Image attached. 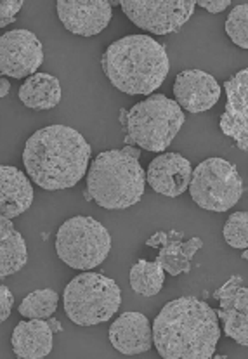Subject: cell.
Masks as SVG:
<instances>
[{
  "instance_id": "1",
  "label": "cell",
  "mask_w": 248,
  "mask_h": 359,
  "mask_svg": "<svg viewBox=\"0 0 248 359\" xmlns=\"http://www.w3.org/2000/svg\"><path fill=\"white\" fill-rule=\"evenodd\" d=\"M153 344L165 359H210L221 339L217 313L195 297L165 304L153 321Z\"/></svg>"
},
{
  "instance_id": "2",
  "label": "cell",
  "mask_w": 248,
  "mask_h": 359,
  "mask_svg": "<svg viewBox=\"0 0 248 359\" xmlns=\"http://www.w3.org/2000/svg\"><path fill=\"white\" fill-rule=\"evenodd\" d=\"M90 144L68 126H49L27 141L23 163L28 177L47 191L78 184L90 162Z\"/></svg>"
},
{
  "instance_id": "3",
  "label": "cell",
  "mask_w": 248,
  "mask_h": 359,
  "mask_svg": "<svg viewBox=\"0 0 248 359\" xmlns=\"http://www.w3.org/2000/svg\"><path fill=\"white\" fill-rule=\"evenodd\" d=\"M104 75L115 89L129 96H151L170 69L167 49L149 35L115 40L101 57Z\"/></svg>"
},
{
  "instance_id": "4",
  "label": "cell",
  "mask_w": 248,
  "mask_h": 359,
  "mask_svg": "<svg viewBox=\"0 0 248 359\" xmlns=\"http://www.w3.org/2000/svg\"><path fill=\"white\" fill-rule=\"evenodd\" d=\"M146 172L139 158L125 149H109L96 156L87 174L85 198L108 210H125L144 195Z\"/></svg>"
},
{
  "instance_id": "5",
  "label": "cell",
  "mask_w": 248,
  "mask_h": 359,
  "mask_svg": "<svg viewBox=\"0 0 248 359\" xmlns=\"http://www.w3.org/2000/svg\"><path fill=\"white\" fill-rule=\"evenodd\" d=\"M120 120L125 126L127 146H139L146 151L162 153L172 144L184 126V111L174 99L151 94L134 104L129 111L122 109Z\"/></svg>"
},
{
  "instance_id": "6",
  "label": "cell",
  "mask_w": 248,
  "mask_h": 359,
  "mask_svg": "<svg viewBox=\"0 0 248 359\" xmlns=\"http://www.w3.org/2000/svg\"><path fill=\"white\" fill-rule=\"evenodd\" d=\"M118 285L99 273H82L64 287V313L75 325L94 327L111 320L120 309Z\"/></svg>"
},
{
  "instance_id": "7",
  "label": "cell",
  "mask_w": 248,
  "mask_h": 359,
  "mask_svg": "<svg viewBox=\"0 0 248 359\" xmlns=\"http://www.w3.org/2000/svg\"><path fill=\"white\" fill-rule=\"evenodd\" d=\"M111 250L108 229L87 215H76L61 224L56 234V254L71 269L90 271L104 262Z\"/></svg>"
},
{
  "instance_id": "8",
  "label": "cell",
  "mask_w": 248,
  "mask_h": 359,
  "mask_svg": "<svg viewBox=\"0 0 248 359\" xmlns=\"http://www.w3.org/2000/svg\"><path fill=\"white\" fill-rule=\"evenodd\" d=\"M189 195L200 208L209 212H228L240 201L243 182L233 163L209 158L193 170Z\"/></svg>"
},
{
  "instance_id": "9",
  "label": "cell",
  "mask_w": 248,
  "mask_h": 359,
  "mask_svg": "<svg viewBox=\"0 0 248 359\" xmlns=\"http://www.w3.org/2000/svg\"><path fill=\"white\" fill-rule=\"evenodd\" d=\"M120 7L142 30L153 35H169L188 23L196 4L193 0H123Z\"/></svg>"
},
{
  "instance_id": "10",
  "label": "cell",
  "mask_w": 248,
  "mask_h": 359,
  "mask_svg": "<svg viewBox=\"0 0 248 359\" xmlns=\"http://www.w3.org/2000/svg\"><path fill=\"white\" fill-rule=\"evenodd\" d=\"M43 63V47L35 33L11 30L0 35V73L11 79L35 75Z\"/></svg>"
},
{
  "instance_id": "11",
  "label": "cell",
  "mask_w": 248,
  "mask_h": 359,
  "mask_svg": "<svg viewBox=\"0 0 248 359\" xmlns=\"http://www.w3.org/2000/svg\"><path fill=\"white\" fill-rule=\"evenodd\" d=\"M219 300L217 318L222 321L224 335L236 344L248 346V292L242 276H231L214 294Z\"/></svg>"
},
{
  "instance_id": "12",
  "label": "cell",
  "mask_w": 248,
  "mask_h": 359,
  "mask_svg": "<svg viewBox=\"0 0 248 359\" xmlns=\"http://www.w3.org/2000/svg\"><path fill=\"white\" fill-rule=\"evenodd\" d=\"M56 11L63 27L73 35L94 36L108 27L113 7L104 0H60Z\"/></svg>"
},
{
  "instance_id": "13",
  "label": "cell",
  "mask_w": 248,
  "mask_h": 359,
  "mask_svg": "<svg viewBox=\"0 0 248 359\" xmlns=\"http://www.w3.org/2000/svg\"><path fill=\"white\" fill-rule=\"evenodd\" d=\"M224 113L219 120L222 134L231 137L240 149L248 148V69H242L224 82Z\"/></svg>"
},
{
  "instance_id": "14",
  "label": "cell",
  "mask_w": 248,
  "mask_h": 359,
  "mask_svg": "<svg viewBox=\"0 0 248 359\" xmlns=\"http://www.w3.org/2000/svg\"><path fill=\"white\" fill-rule=\"evenodd\" d=\"M174 96L181 109L203 113L217 104L221 97V86L203 69H184L176 76Z\"/></svg>"
},
{
  "instance_id": "15",
  "label": "cell",
  "mask_w": 248,
  "mask_h": 359,
  "mask_svg": "<svg viewBox=\"0 0 248 359\" xmlns=\"http://www.w3.org/2000/svg\"><path fill=\"white\" fill-rule=\"evenodd\" d=\"M193 165L179 153H163L151 160L146 172V182L158 195L177 198L188 189Z\"/></svg>"
},
{
  "instance_id": "16",
  "label": "cell",
  "mask_w": 248,
  "mask_h": 359,
  "mask_svg": "<svg viewBox=\"0 0 248 359\" xmlns=\"http://www.w3.org/2000/svg\"><path fill=\"white\" fill-rule=\"evenodd\" d=\"M109 342L118 353L136 356L151 349L153 332L149 320L141 313H123L109 327Z\"/></svg>"
},
{
  "instance_id": "17",
  "label": "cell",
  "mask_w": 248,
  "mask_h": 359,
  "mask_svg": "<svg viewBox=\"0 0 248 359\" xmlns=\"http://www.w3.org/2000/svg\"><path fill=\"white\" fill-rule=\"evenodd\" d=\"M34 196V186L20 168L0 165V217H20L32 207Z\"/></svg>"
},
{
  "instance_id": "18",
  "label": "cell",
  "mask_w": 248,
  "mask_h": 359,
  "mask_svg": "<svg viewBox=\"0 0 248 359\" xmlns=\"http://www.w3.org/2000/svg\"><path fill=\"white\" fill-rule=\"evenodd\" d=\"M54 332L49 321H21L14 328L11 346L20 359H42L53 351Z\"/></svg>"
},
{
  "instance_id": "19",
  "label": "cell",
  "mask_w": 248,
  "mask_h": 359,
  "mask_svg": "<svg viewBox=\"0 0 248 359\" xmlns=\"http://www.w3.org/2000/svg\"><path fill=\"white\" fill-rule=\"evenodd\" d=\"M28 247L13 219L0 217V280L16 274L27 266Z\"/></svg>"
},
{
  "instance_id": "20",
  "label": "cell",
  "mask_w": 248,
  "mask_h": 359,
  "mask_svg": "<svg viewBox=\"0 0 248 359\" xmlns=\"http://www.w3.org/2000/svg\"><path fill=\"white\" fill-rule=\"evenodd\" d=\"M61 83L60 80L49 73H35L28 76L27 82L20 87V99L27 108L46 109L56 108L61 102Z\"/></svg>"
},
{
  "instance_id": "21",
  "label": "cell",
  "mask_w": 248,
  "mask_h": 359,
  "mask_svg": "<svg viewBox=\"0 0 248 359\" xmlns=\"http://www.w3.org/2000/svg\"><path fill=\"white\" fill-rule=\"evenodd\" d=\"M202 247L203 240L198 236L189 238L188 241H172L165 247H160L158 257L155 262H158L170 276L186 274L191 271V259Z\"/></svg>"
},
{
  "instance_id": "22",
  "label": "cell",
  "mask_w": 248,
  "mask_h": 359,
  "mask_svg": "<svg viewBox=\"0 0 248 359\" xmlns=\"http://www.w3.org/2000/svg\"><path fill=\"white\" fill-rule=\"evenodd\" d=\"M165 281V271L158 262L141 259L130 269V287L139 295L153 297L158 294Z\"/></svg>"
},
{
  "instance_id": "23",
  "label": "cell",
  "mask_w": 248,
  "mask_h": 359,
  "mask_svg": "<svg viewBox=\"0 0 248 359\" xmlns=\"http://www.w3.org/2000/svg\"><path fill=\"white\" fill-rule=\"evenodd\" d=\"M60 297L50 288L35 290L28 294L20 304V314L28 320H47L57 309Z\"/></svg>"
},
{
  "instance_id": "24",
  "label": "cell",
  "mask_w": 248,
  "mask_h": 359,
  "mask_svg": "<svg viewBox=\"0 0 248 359\" xmlns=\"http://www.w3.org/2000/svg\"><path fill=\"white\" fill-rule=\"evenodd\" d=\"M226 243L236 250H247L248 247V214L247 212H236L229 215L222 229Z\"/></svg>"
},
{
  "instance_id": "25",
  "label": "cell",
  "mask_w": 248,
  "mask_h": 359,
  "mask_svg": "<svg viewBox=\"0 0 248 359\" xmlns=\"http://www.w3.org/2000/svg\"><path fill=\"white\" fill-rule=\"evenodd\" d=\"M226 33L233 43H236L242 49H248V7L247 4L236 6L229 13L226 20Z\"/></svg>"
},
{
  "instance_id": "26",
  "label": "cell",
  "mask_w": 248,
  "mask_h": 359,
  "mask_svg": "<svg viewBox=\"0 0 248 359\" xmlns=\"http://www.w3.org/2000/svg\"><path fill=\"white\" fill-rule=\"evenodd\" d=\"M182 231L179 233V231H158V233L153 234L151 238H148L146 240V245L148 247H153V248H160V247H165V245L172 243V241H181L182 240Z\"/></svg>"
},
{
  "instance_id": "27",
  "label": "cell",
  "mask_w": 248,
  "mask_h": 359,
  "mask_svg": "<svg viewBox=\"0 0 248 359\" xmlns=\"http://www.w3.org/2000/svg\"><path fill=\"white\" fill-rule=\"evenodd\" d=\"M21 7H23V2H20V0H16V2H13V0L0 2V28L13 23L16 20V14L21 11Z\"/></svg>"
},
{
  "instance_id": "28",
  "label": "cell",
  "mask_w": 248,
  "mask_h": 359,
  "mask_svg": "<svg viewBox=\"0 0 248 359\" xmlns=\"http://www.w3.org/2000/svg\"><path fill=\"white\" fill-rule=\"evenodd\" d=\"M14 306V295L7 287L0 285V323L11 316V311Z\"/></svg>"
},
{
  "instance_id": "29",
  "label": "cell",
  "mask_w": 248,
  "mask_h": 359,
  "mask_svg": "<svg viewBox=\"0 0 248 359\" xmlns=\"http://www.w3.org/2000/svg\"><path fill=\"white\" fill-rule=\"evenodd\" d=\"M195 4L198 7L207 9L209 13H212V14L222 13V11H226L229 6H231V2H229V0H198V2H195Z\"/></svg>"
},
{
  "instance_id": "30",
  "label": "cell",
  "mask_w": 248,
  "mask_h": 359,
  "mask_svg": "<svg viewBox=\"0 0 248 359\" xmlns=\"http://www.w3.org/2000/svg\"><path fill=\"white\" fill-rule=\"evenodd\" d=\"M11 93V83L6 76H0V97H6Z\"/></svg>"
},
{
  "instance_id": "31",
  "label": "cell",
  "mask_w": 248,
  "mask_h": 359,
  "mask_svg": "<svg viewBox=\"0 0 248 359\" xmlns=\"http://www.w3.org/2000/svg\"><path fill=\"white\" fill-rule=\"evenodd\" d=\"M49 325H50V328H53V332H56V330H61V325L57 323V321L50 320V321H49Z\"/></svg>"
},
{
  "instance_id": "32",
  "label": "cell",
  "mask_w": 248,
  "mask_h": 359,
  "mask_svg": "<svg viewBox=\"0 0 248 359\" xmlns=\"http://www.w3.org/2000/svg\"><path fill=\"white\" fill-rule=\"evenodd\" d=\"M242 257H243V261H247V259H248V254H247V250H243V255H242Z\"/></svg>"
}]
</instances>
